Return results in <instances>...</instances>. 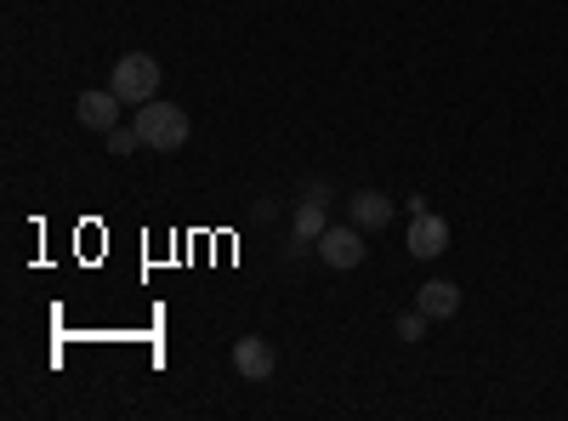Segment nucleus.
I'll return each mask as SVG.
<instances>
[{"label":"nucleus","mask_w":568,"mask_h":421,"mask_svg":"<svg viewBox=\"0 0 568 421\" xmlns=\"http://www.w3.org/2000/svg\"><path fill=\"white\" fill-rule=\"evenodd\" d=\"M415 308L426 319H455L460 313V285H449V279H426V285L415 291Z\"/></svg>","instance_id":"8"},{"label":"nucleus","mask_w":568,"mask_h":421,"mask_svg":"<svg viewBox=\"0 0 568 421\" xmlns=\"http://www.w3.org/2000/svg\"><path fill=\"white\" fill-rule=\"evenodd\" d=\"M347 206H353V222H358L364 233H382V228H387V222L398 217L393 194H382V189H358V194H353Z\"/></svg>","instance_id":"7"},{"label":"nucleus","mask_w":568,"mask_h":421,"mask_svg":"<svg viewBox=\"0 0 568 421\" xmlns=\"http://www.w3.org/2000/svg\"><path fill=\"white\" fill-rule=\"evenodd\" d=\"M273 370H278V353H273L267 337H240L233 342V377L240 382H267Z\"/></svg>","instance_id":"4"},{"label":"nucleus","mask_w":568,"mask_h":421,"mask_svg":"<svg viewBox=\"0 0 568 421\" xmlns=\"http://www.w3.org/2000/svg\"><path fill=\"white\" fill-rule=\"evenodd\" d=\"M444 251H449V222L433 217V211H415V217H409V257L433 262V257H444Z\"/></svg>","instance_id":"6"},{"label":"nucleus","mask_w":568,"mask_h":421,"mask_svg":"<svg viewBox=\"0 0 568 421\" xmlns=\"http://www.w3.org/2000/svg\"><path fill=\"white\" fill-rule=\"evenodd\" d=\"M136 131H142V149H154V154H176L187 143V109L154 98V103H136Z\"/></svg>","instance_id":"1"},{"label":"nucleus","mask_w":568,"mask_h":421,"mask_svg":"<svg viewBox=\"0 0 568 421\" xmlns=\"http://www.w3.org/2000/svg\"><path fill=\"white\" fill-rule=\"evenodd\" d=\"M426 324H433V319H426L420 308H409V313H398L393 331H398V342H420V337H426Z\"/></svg>","instance_id":"11"},{"label":"nucleus","mask_w":568,"mask_h":421,"mask_svg":"<svg viewBox=\"0 0 568 421\" xmlns=\"http://www.w3.org/2000/svg\"><path fill=\"white\" fill-rule=\"evenodd\" d=\"M120 91L114 86H103V91H80V103H74V120L85 126V131H114L120 126Z\"/></svg>","instance_id":"5"},{"label":"nucleus","mask_w":568,"mask_h":421,"mask_svg":"<svg viewBox=\"0 0 568 421\" xmlns=\"http://www.w3.org/2000/svg\"><path fill=\"white\" fill-rule=\"evenodd\" d=\"M103 149H109L114 160H125V154H136V149H142V131H136V120H131V126L120 120L114 131H103Z\"/></svg>","instance_id":"10"},{"label":"nucleus","mask_w":568,"mask_h":421,"mask_svg":"<svg viewBox=\"0 0 568 421\" xmlns=\"http://www.w3.org/2000/svg\"><path fill=\"white\" fill-rule=\"evenodd\" d=\"M313 251L324 257V268L347 273V268L364 262V228H358V222H353V228H336V222H329V228L318 233V245H313Z\"/></svg>","instance_id":"3"},{"label":"nucleus","mask_w":568,"mask_h":421,"mask_svg":"<svg viewBox=\"0 0 568 421\" xmlns=\"http://www.w3.org/2000/svg\"><path fill=\"white\" fill-rule=\"evenodd\" d=\"M109 86L120 91V103H154L160 98V63L149 52H125L109 74Z\"/></svg>","instance_id":"2"},{"label":"nucleus","mask_w":568,"mask_h":421,"mask_svg":"<svg viewBox=\"0 0 568 421\" xmlns=\"http://www.w3.org/2000/svg\"><path fill=\"white\" fill-rule=\"evenodd\" d=\"M324 228H329L324 206H318V200H302V206H296V217H291V245H284V251L302 257V245H318V233H324Z\"/></svg>","instance_id":"9"}]
</instances>
